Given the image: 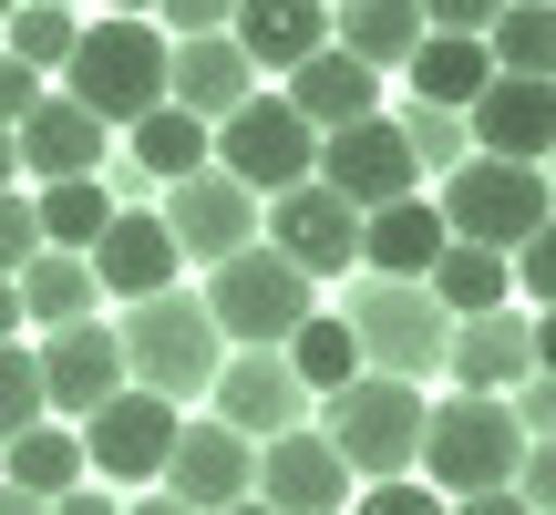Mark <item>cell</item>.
Segmentation results:
<instances>
[{"mask_svg":"<svg viewBox=\"0 0 556 515\" xmlns=\"http://www.w3.org/2000/svg\"><path fill=\"white\" fill-rule=\"evenodd\" d=\"M11 176H21V155H11V135H0V197H11Z\"/></svg>","mask_w":556,"mask_h":515,"instance_id":"obj_51","label":"cell"},{"mask_svg":"<svg viewBox=\"0 0 556 515\" xmlns=\"http://www.w3.org/2000/svg\"><path fill=\"white\" fill-rule=\"evenodd\" d=\"M114 340H124V381H135V392H155V402L206 392V381H217V361H227V340H217V319H206L197 289L135 299V310L114 319Z\"/></svg>","mask_w":556,"mask_h":515,"instance_id":"obj_2","label":"cell"},{"mask_svg":"<svg viewBox=\"0 0 556 515\" xmlns=\"http://www.w3.org/2000/svg\"><path fill=\"white\" fill-rule=\"evenodd\" d=\"M227 21H238V0H155L165 41H206V32H227Z\"/></svg>","mask_w":556,"mask_h":515,"instance_id":"obj_37","label":"cell"},{"mask_svg":"<svg viewBox=\"0 0 556 515\" xmlns=\"http://www.w3.org/2000/svg\"><path fill=\"white\" fill-rule=\"evenodd\" d=\"M165 52H176V41H165L155 21H114L103 11L93 32L73 41V62H62V103H83L103 135H114V124H144L165 103Z\"/></svg>","mask_w":556,"mask_h":515,"instance_id":"obj_1","label":"cell"},{"mask_svg":"<svg viewBox=\"0 0 556 515\" xmlns=\"http://www.w3.org/2000/svg\"><path fill=\"white\" fill-rule=\"evenodd\" d=\"M41 258V217H31V197H0V278H21Z\"/></svg>","mask_w":556,"mask_h":515,"instance_id":"obj_38","label":"cell"},{"mask_svg":"<svg viewBox=\"0 0 556 515\" xmlns=\"http://www.w3.org/2000/svg\"><path fill=\"white\" fill-rule=\"evenodd\" d=\"M526 330H536V372L556 381V310H526Z\"/></svg>","mask_w":556,"mask_h":515,"instance_id":"obj_47","label":"cell"},{"mask_svg":"<svg viewBox=\"0 0 556 515\" xmlns=\"http://www.w3.org/2000/svg\"><path fill=\"white\" fill-rule=\"evenodd\" d=\"M124 135H135V176H155V186L206 176V124H197V114H176V103H155V114L124 124Z\"/></svg>","mask_w":556,"mask_h":515,"instance_id":"obj_32","label":"cell"},{"mask_svg":"<svg viewBox=\"0 0 556 515\" xmlns=\"http://www.w3.org/2000/svg\"><path fill=\"white\" fill-rule=\"evenodd\" d=\"M309 186H330L340 206H361V217H371V206L422 197V165H413V145H402V124L371 114V124H340V135H319Z\"/></svg>","mask_w":556,"mask_h":515,"instance_id":"obj_9","label":"cell"},{"mask_svg":"<svg viewBox=\"0 0 556 515\" xmlns=\"http://www.w3.org/2000/svg\"><path fill=\"white\" fill-rule=\"evenodd\" d=\"M433 217H443V238H454V248H495V258H516V248L556 217V197H546V165H495V155H464L454 176H443Z\"/></svg>","mask_w":556,"mask_h":515,"instance_id":"obj_5","label":"cell"},{"mask_svg":"<svg viewBox=\"0 0 556 515\" xmlns=\"http://www.w3.org/2000/svg\"><path fill=\"white\" fill-rule=\"evenodd\" d=\"M11 330H21V289L0 278V340H11Z\"/></svg>","mask_w":556,"mask_h":515,"instance_id":"obj_49","label":"cell"},{"mask_svg":"<svg viewBox=\"0 0 556 515\" xmlns=\"http://www.w3.org/2000/svg\"><path fill=\"white\" fill-rule=\"evenodd\" d=\"M206 165H217L227 186H248V197L268 206V197H289V186H309L319 135H309V124H299L278 93H248L238 114H227L217 135H206Z\"/></svg>","mask_w":556,"mask_h":515,"instance_id":"obj_8","label":"cell"},{"mask_svg":"<svg viewBox=\"0 0 556 515\" xmlns=\"http://www.w3.org/2000/svg\"><path fill=\"white\" fill-rule=\"evenodd\" d=\"M31 423H52V413H41V372H31L21 340H0V443L31 434Z\"/></svg>","mask_w":556,"mask_h":515,"instance_id":"obj_36","label":"cell"},{"mask_svg":"<svg viewBox=\"0 0 556 515\" xmlns=\"http://www.w3.org/2000/svg\"><path fill=\"white\" fill-rule=\"evenodd\" d=\"M165 238H176V258H206V268H217V258H238V248H258V197H248V186H227L217 165H206V176H186V186H165Z\"/></svg>","mask_w":556,"mask_h":515,"instance_id":"obj_15","label":"cell"},{"mask_svg":"<svg viewBox=\"0 0 556 515\" xmlns=\"http://www.w3.org/2000/svg\"><path fill=\"white\" fill-rule=\"evenodd\" d=\"M516 495H526V515H556V443H526V464H516Z\"/></svg>","mask_w":556,"mask_h":515,"instance_id":"obj_43","label":"cell"},{"mask_svg":"<svg viewBox=\"0 0 556 515\" xmlns=\"http://www.w3.org/2000/svg\"><path fill=\"white\" fill-rule=\"evenodd\" d=\"M319 11H340V0H319Z\"/></svg>","mask_w":556,"mask_h":515,"instance_id":"obj_56","label":"cell"},{"mask_svg":"<svg viewBox=\"0 0 556 515\" xmlns=\"http://www.w3.org/2000/svg\"><path fill=\"white\" fill-rule=\"evenodd\" d=\"M227 41L248 52V73H299V62L330 41V11H319V0H238Z\"/></svg>","mask_w":556,"mask_h":515,"instance_id":"obj_23","label":"cell"},{"mask_svg":"<svg viewBox=\"0 0 556 515\" xmlns=\"http://www.w3.org/2000/svg\"><path fill=\"white\" fill-rule=\"evenodd\" d=\"M330 41L351 62H371V73H402L413 41H422V11H413V0H340V11H330Z\"/></svg>","mask_w":556,"mask_h":515,"instance_id":"obj_25","label":"cell"},{"mask_svg":"<svg viewBox=\"0 0 556 515\" xmlns=\"http://www.w3.org/2000/svg\"><path fill=\"white\" fill-rule=\"evenodd\" d=\"M340 495H351V464H340L309 423L258 443V505L268 515H340Z\"/></svg>","mask_w":556,"mask_h":515,"instance_id":"obj_19","label":"cell"},{"mask_svg":"<svg viewBox=\"0 0 556 515\" xmlns=\"http://www.w3.org/2000/svg\"><path fill=\"white\" fill-rule=\"evenodd\" d=\"M443 372H454V392H484V402H505L526 372H536V330H526V310L454 319V340H443Z\"/></svg>","mask_w":556,"mask_h":515,"instance_id":"obj_18","label":"cell"},{"mask_svg":"<svg viewBox=\"0 0 556 515\" xmlns=\"http://www.w3.org/2000/svg\"><path fill=\"white\" fill-rule=\"evenodd\" d=\"M278 103H289L309 135H340V124H371L381 114V73H371V62H351L340 41H319L299 73H278Z\"/></svg>","mask_w":556,"mask_h":515,"instance_id":"obj_17","label":"cell"},{"mask_svg":"<svg viewBox=\"0 0 556 515\" xmlns=\"http://www.w3.org/2000/svg\"><path fill=\"white\" fill-rule=\"evenodd\" d=\"M0 485H21V495H73L83 485V434L73 423H31V434H11L0 443Z\"/></svg>","mask_w":556,"mask_h":515,"instance_id":"obj_28","label":"cell"},{"mask_svg":"<svg viewBox=\"0 0 556 515\" xmlns=\"http://www.w3.org/2000/svg\"><path fill=\"white\" fill-rule=\"evenodd\" d=\"M443 515H526V495H516V485H495V495H454Z\"/></svg>","mask_w":556,"mask_h":515,"instance_id":"obj_45","label":"cell"},{"mask_svg":"<svg viewBox=\"0 0 556 515\" xmlns=\"http://www.w3.org/2000/svg\"><path fill=\"white\" fill-rule=\"evenodd\" d=\"M351 515H443V495H433V485H413V475H392V485H371Z\"/></svg>","mask_w":556,"mask_h":515,"instance_id":"obj_42","label":"cell"},{"mask_svg":"<svg viewBox=\"0 0 556 515\" xmlns=\"http://www.w3.org/2000/svg\"><path fill=\"white\" fill-rule=\"evenodd\" d=\"M0 515H52L41 495H21V485H0Z\"/></svg>","mask_w":556,"mask_h":515,"instance_id":"obj_48","label":"cell"},{"mask_svg":"<svg viewBox=\"0 0 556 515\" xmlns=\"http://www.w3.org/2000/svg\"><path fill=\"white\" fill-rule=\"evenodd\" d=\"M402 124V145H413V165H443V176H454L464 155H475V145H464V114H443V103H413V114H392Z\"/></svg>","mask_w":556,"mask_h":515,"instance_id":"obj_35","label":"cell"},{"mask_svg":"<svg viewBox=\"0 0 556 515\" xmlns=\"http://www.w3.org/2000/svg\"><path fill=\"white\" fill-rule=\"evenodd\" d=\"M340 319H351V340H361V372H381V381L443 372V340H454V319L433 310L422 278H361V289L340 299Z\"/></svg>","mask_w":556,"mask_h":515,"instance_id":"obj_7","label":"cell"},{"mask_svg":"<svg viewBox=\"0 0 556 515\" xmlns=\"http://www.w3.org/2000/svg\"><path fill=\"white\" fill-rule=\"evenodd\" d=\"M41 93H52V83H41V73H31V62H11V52H0V135H11V124H21V114H31V103H41Z\"/></svg>","mask_w":556,"mask_h":515,"instance_id":"obj_44","label":"cell"},{"mask_svg":"<svg viewBox=\"0 0 556 515\" xmlns=\"http://www.w3.org/2000/svg\"><path fill=\"white\" fill-rule=\"evenodd\" d=\"M31 372H41V413H52V423L103 413V402L124 392V340H114V319H73V330H41Z\"/></svg>","mask_w":556,"mask_h":515,"instance_id":"obj_12","label":"cell"},{"mask_svg":"<svg viewBox=\"0 0 556 515\" xmlns=\"http://www.w3.org/2000/svg\"><path fill=\"white\" fill-rule=\"evenodd\" d=\"M11 155H21V176H41V186H73V176H93V165H103V124L83 114V103L41 93L31 114L11 124Z\"/></svg>","mask_w":556,"mask_h":515,"instance_id":"obj_22","label":"cell"},{"mask_svg":"<svg viewBox=\"0 0 556 515\" xmlns=\"http://www.w3.org/2000/svg\"><path fill=\"white\" fill-rule=\"evenodd\" d=\"M258 93V73H248V52L227 32H206V41H176V52H165V103H176V114H197L206 135H217L227 114H238V103Z\"/></svg>","mask_w":556,"mask_h":515,"instance_id":"obj_20","label":"cell"},{"mask_svg":"<svg viewBox=\"0 0 556 515\" xmlns=\"http://www.w3.org/2000/svg\"><path fill=\"white\" fill-rule=\"evenodd\" d=\"M73 434H83V475H103V485H155L165 454H176V402H155V392L124 381V392L103 402V413H83Z\"/></svg>","mask_w":556,"mask_h":515,"instance_id":"obj_10","label":"cell"},{"mask_svg":"<svg viewBox=\"0 0 556 515\" xmlns=\"http://www.w3.org/2000/svg\"><path fill=\"white\" fill-rule=\"evenodd\" d=\"M309 434L330 443L361 485H392V475H413V454H422V381L361 372V381H340V392H319Z\"/></svg>","mask_w":556,"mask_h":515,"instance_id":"obj_3","label":"cell"},{"mask_svg":"<svg viewBox=\"0 0 556 515\" xmlns=\"http://www.w3.org/2000/svg\"><path fill=\"white\" fill-rule=\"evenodd\" d=\"M464 145L475 155H495V165H546V145H556V83H484L475 103H464Z\"/></svg>","mask_w":556,"mask_h":515,"instance_id":"obj_16","label":"cell"},{"mask_svg":"<svg viewBox=\"0 0 556 515\" xmlns=\"http://www.w3.org/2000/svg\"><path fill=\"white\" fill-rule=\"evenodd\" d=\"M454 248L433 217V197H402V206H371L361 217V268L371 278H433V258Z\"/></svg>","mask_w":556,"mask_h":515,"instance_id":"obj_24","label":"cell"},{"mask_svg":"<svg viewBox=\"0 0 556 515\" xmlns=\"http://www.w3.org/2000/svg\"><path fill=\"white\" fill-rule=\"evenodd\" d=\"M93 289H114L124 310L155 289H176V238H165L155 206H114V227L93 238Z\"/></svg>","mask_w":556,"mask_h":515,"instance_id":"obj_21","label":"cell"},{"mask_svg":"<svg viewBox=\"0 0 556 515\" xmlns=\"http://www.w3.org/2000/svg\"><path fill=\"white\" fill-rule=\"evenodd\" d=\"M52 11H73V0H52Z\"/></svg>","mask_w":556,"mask_h":515,"instance_id":"obj_57","label":"cell"},{"mask_svg":"<svg viewBox=\"0 0 556 515\" xmlns=\"http://www.w3.org/2000/svg\"><path fill=\"white\" fill-rule=\"evenodd\" d=\"M505 413H516V434H526V443H556V381H546V372H526L516 392H505Z\"/></svg>","mask_w":556,"mask_h":515,"instance_id":"obj_39","label":"cell"},{"mask_svg":"<svg viewBox=\"0 0 556 515\" xmlns=\"http://www.w3.org/2000/svg\"><path fill=\"white\" fill-rule=\"evenodd\" d=\"M413 11H422V32H464V41H484L505 0H413Z\"/></svg>","mask_w":556,"mask_h":515,"instance_id":"obj_41","label":"cell"},{"mask_svg":"<svg viewBox=\"0 0 556 515\" xmlns=\"http://www.w3.org/2000/svg\"><path fill=\"white\" fill-rule=\"evenodd\" d=\"M402 73H413V103H443V114H464V103L495 83V62H484V41H464V32H422Z\"/></svg>","mask_w":556,"mask_h":515,"instance_id":"obj_26","label":"cell"},{"mask_svg":"<svg viewBox=\"0 0 556 515\" xmlns=\"http://www.w3.org/2000/svg\"><path fill=\"white\" fill-rule=\"evenodd\" d=\"M52 515H124V505H114V495H93V475H83L73 495H52Z\"/></svg>","mask_w":556,"mask_h":515,"instance_id":"obj_46","label":"cell"},{"mask_svg":"<svg viewBox=\"0 0 556 515\" xmlns=\"http://www.w3.org/2000/svg\"><path fill=\"white\" fill-rule=\"evenodd\" d=\"M124 515H186L176 495H135V505H124Z\"/></svg>","mask_w":556,"mask_h":515,"instance_id":"obj_50","label":"cell"},{"mask_svg":"<svg viewBox=\"0 0 556 515\" xmlns=\"http://www.w3.org/2000/svg\"><path fill=\"white\" fill-rule=\"evenodd\" d=\"M516 289H526V299H536V310H556V217H546V227H536V238H526V248H516Z\"/></svg>","mask_w":556,"mask_h":515,"instance_id":"obj_40","label":"cell"},{"mask_svg":"<svg viewBox=\"0 0 556 515\" xmlns=\"http://www.w3.org/2000/svg\"><path fill=\"white\" fill-rule=\"evenodd\" d=\"M227 515H268V505H258V495H248V505H227Z\"/></svg>","mask_w":556,"mask_h":515,"instance_id":"obj_54","label":"cell"},{"mask_svg":"<svg viewBox=\"0 0 556 515\" xmlns=\"http://www.w3.org/2000/svg\"><path fill=\"white\" fill-rule=\"evenodd\" d=\"M31 217H41V248H73V258H93V238L114 227V186H103V176L41 186V197H31Z\"/></svg>","mask_w":556,"mask_h":515,"instance_id":"obj_33","label":"cell"},{"mask_svg":"<svg viewBox=\"0 0 556 515\" xmlns=\"http://www.w3.org/2000/svg\"><path fill=\"white\" fill-rule=\"evenodd\" d=\"M413 464H422V485H433L443 505H454V495H495V485H516L526 434H516L505 402L454 392V402H422V454Z\"/></svg>","mask_w":556,"mask_h":515,"instance_id":"obj_4","label":"cell"},{"mask_svg":"<svg viewBox=\"0 0 556 515\" xmlns=\"http://www.w3.org/2000/svg\"><path fill=\"white\" fill-rule=\"evenodd\" d=\"M546 11H556V0H546Z\"/></svg>","mask_w":556,"mask_h":515,"instance_id":"obj_58","label":"cell"},{"mask_svg":"<svg viewBox=\"0 0 556 515\" xmlns=\"http://www.w3.org/2000/svg\"><path fill=\"white\" fill-rule=\"evenodd\" d=\"M258 248H278V258L319 289V278L361 268V206H340L330 186H289V197L258 206Z\"/></svg>","mask_w":556,"mask_h":515,"instance_id":"obj_11","label":"cell"},{"mask_svg":"<svg viewBox=\"0 0 556 515\" xmlns=\"http://www.w3.org/2000/svg\"><path fill=\"white\" fill-rule=\"evenodd\" d=\"M484 62L505 83H556V11L546 0H505L495 32H484Z\"/></svg>","mask_w":556,"mask_h":515,"instance_id":"obj_30","label":"cell"},{"mask_svg":"<svg viewBox=\"0 0 556 515\" xmlns=\"http://www.w3.org/2000/svg\"><path fill=\"white\" fill-rule=\"evenodd\" d=\"M546 197H556V145H546Z\"/></svg>","mask_w":556,"mask_h":515,"instance_id":"obj_53","label":"cell"},{"mask_svg":"<svg viewBox=\"0 0 556 515\" xmlns=\"http://www.w3.org/2000/svg\"><path fill=\"white\" fill-rule=\"evenodd\" d=\"M11 289H21V319H31V330H73V319H93V258L41 248Z\"/></svg>","mask_w":556,"mask_h":515,"instance_id":"obj_27","label":"cell"},{"mask_svg":"<svg viewBox=\"0 0 556 515\" xmlns=\"http://www.w3.org/2000/svg\"><path fill=\"white\" fill-rule=\"evenodd\" d=\"M278 361H289V372H299V392H340V381H361V340H351V319H340V310H309V319H299V330H289V351H278Z\"/></svg>","mask_w":556,"mask_h":515,"instance_id":"obj_31","label":"cell"},{"mask_svg":"<svg viewBox=\"0 0 556 515\" xmlns=\"http://www.w3.org/2000/svg\"><path fill=\"white\" fill-rule=\"evenodd\" d=\"M155 495H176L186 515H227L258 495V443H238L227 423H176V454H165Z\"/></svg>","mask_w":556,"mask_h":515,"instance_id":"obj_14","label":"cell"},{"mask_svg":"<svg viewBox=\"0 0 556 515\" xmlns=\"http://www.w3.org/2000/svg\"><path fill=\"white\" fill-rule=\"evenodd\" d=\"M197 299H206V319H217L227 351H289V330L319 310V289H309V278H299L278 248H238V258H217Z\"/></svg>","mask_w":556,"mask_h":515,"instance_id":"obj_6","label":"cell"},{"mask_svg":"<svg viewBox=\"0 0 556 515\" xmlns=\"http://www.w3.org/2000/svg\"><path fill=\"white\" fill-rule=\"evenodd\" d=\"M73 41H83V21H73V11H52V0H21V11L0 21V52H11V62H31L41 83L73 62Z\"/></svg>","mask_w":556,"mask_h":515,"instance_id":"obj_34","label":"cell"},{"mask_svg":"<svg viewBox=\"0 0 556 515\" xmlns=\"http://www.w3.org/2000/svg\"><path fill=\"white\" fill-rule=\"evenodd\" d=\"M11 11H21V0H0V21H11Z\"/></svg>","mask_w":556,"mask_h":515,"instance_id":"obj_55","label":"cell"},{"mask_svg":"<svg viewBox=\"0 0 556 515\" xmlns=\"http://www.w3.org/2000/svg\"><path fill=\"white\" fill-rule=\"evenodd\" d=\"M206 402H217L206 423H227L238 443H278V434L309 423V392H299V372L278 351H227L217 381H206Z\"/></svg>","mask_w":556,"mask_h":515,"instance_id":"obj_13","label":"cell"},{"mask_svg":"<svg viewBox=\"0 0 556 515\" xmlns=\"http://www.w3.org/2000/svg\"><path fill=\"white\" fill-rule=\"evenodd\" d=\"M114 21H155V0H114Z\"/></svg>","mask_w":556,"mask_h":515,"instance_id":"obj_52","label":"cell"},{"mask_svg":"<svg viewBox=\"0 0 556 515\" xmlns=\"http://www.w3.org/2000/svg\"><path fill=\"white\" fill-rule=\"evenodd\" d=\"M422 289H433L443 319H484V310H505V289H516V258H495V248H443Z\"/></svg>","mask_w":556,"mask_h":515,"instance_id":"obj_29","label":"cell"}]
</instances>
